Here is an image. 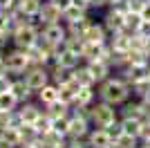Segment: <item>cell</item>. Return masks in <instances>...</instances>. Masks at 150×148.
Instances as JSON below:
<instances>
[{
	"mask_svg": "<svg viewBox=\"0 0 150 148\" xmlns=\"http://www.w3.org/2000/svg\"><path fill=\"white\" fill-rule=\"evenodd\" d=\"M38 41H40V29L34 23H23L11 29V43L20 49H29Z\"/></svg>",
	"mask_w": 150,
	"mask_h": 148,
	"instance_id": "obj_3",
	"label": "cell"
},
{
	"mask_svg": "<svg viewBox=\"0 0 150 148\" xmlns=\"http://www.w3.org/2000/svg\"><path fill=\"white\" fill-rule=\"evenodd\" d=\"M103 27L108 29V34H117V31L125 29V16L119 11H114L112 7H110V11L105 14V18H103Z\"/></svg>",
	"mask_w": 150,
	"mask_h": 148,
	"instance_id": "obj_13",
	"label": "cell"
},
{
	"mask_svg": "<svg viewBox=\"0 0 150 148\" xmlns=\"http://www.w3.org/2000/svg\"><path fill=\"white\" fill-rule=\"evenodd\" d=\"M11 92L16 94V99H18L20 103H25V101H29V97L34 94V90H31V88L27 85V81L20 76V79H13V83H11Z\"/></svg>",
	"mask_w": 150,
	"mask_h": 148,
	"instance_id": "obj_16",
	"label": "cell"
},
{
	"mask_svg": "<svg viewBox=\"0 0 150 148\" xmlns=\"http://www.w3.org/2000/svg\"><path fill=\"white\" fill-rule=\"evenodd\" d=\"M85 65H88V70L92 72V76L96 79V83L105 81L108 76L112 74V65H110V61H105V58H96V61H88Z\"/></svg>",
	"mask_w": 150,
	"mask_h": 148,
	"instance_id": "obj_10",
	"label": "cell"
},
{
	"mask_svg": "<svg viewBox=\"0 0 150 148\" xmlns=\"http://www.w3.org/2000/svg\"><path fill=\"white\" fill-rule=\"evenodd\" d=\"M141 23H144V18H141V14H139V11H128V14H125V29H128V31L137 34L139 27H141Z\"/></svg>",
	"mask_w": 150,
	"mask_h": 148,
	"instance_id": "obj_25",
	"label": "cell"
},
{
	"mask_svg": "<svg viewBox=\"0 0 150 148\" xmlns=\"http://www.w3.org/2000/svg\"><path fill=\"white\" fill-rule=\"evenodd\" d=\"M88 148H114V139L105 128H94L88 132Z\"/></svg>",
	"mask_w": 150,
	"mask_h": 148,
	"instance_id": "obj_7",
	"label": "cell"
},
{
	"mask_svg": "<svg viewBox=\"0 0 150 148\" xmlns=\"http://www.w3.org/2000/svg\"><path fill=\"white\" fill-rule=\"evenodd\" d=\"M96 97H99V94H96L94 85H81L79 90H76V97H74L72 108H90Z\"/></svg>",
	"mask_w": 150,
	"mask_h": 148,
	"instance_id": "obj_11",
	"label": "cell"
},
{
	"mask_svg": "<svg viewBox=\"0 0 150 148\" xmlns=\"http://www.w3.org/2000/svg\"><path fill=\"white\" fill-rule=\"evenodd\" d=\"M61 16H63L61 9H58L52 0H45L36 18L40 20V25H52V23H61Z\"/></svg>",
	"mask_w": 150,
	"mask_h": 148,
	"instance_id": "obj_8",
	"label": "cell"
},
{
	"mask_svg": "<svg viewBox=\"0 0 150 148\" xmlns=\"http://www.w3.org/2000/svg\"><path fill=\"white\" fill-rule=\"evenodd\" d=\"M40 41L45 45H50L52 52L56 54L65 47V41H67V27H63L61 23H52V25H40Z\"/></svg>",
	"mask_w": 150,
	"mask_h": 148,
	"instance_id": "obj_4",
	"label": "cell"
},
{
	"mask_svg": "<svg viewBox=\"0 0 150 148\" xmlns=\"http://www.w3.org/2000/svg\"><path fill=\"white\" fill-rule=\"evenodd\" d=\"M72 74H74V79H76L79 85H96V79L92 76V72L88 70V65H79V68H74Z\"/></svg>",
	"mask_w": 150,
	"mask_h": 148,
	"instance_id": "obj_19",
	"label": "cell"
},
{
	"mask_svg": "<svg viewBox=\"0 0 150 148\" xmlns=\"http://www.w3.org/2000/svg\"><path fill=\"white\" fill-rule=\"evenodd\" d=\"M16 115H18L20 123H34L40 115H43V110L38 108V105L29 103V101H25V103H20V108L16 110Z\"/></svg>",
	"mask_w": 150,
	"mask_h": 148,
	"instance_id": "obj_14",
	"label": "cell"
},
{
	"mask_svg": "<svg viewBox=\"0 0 150 148\" xmlns=\"http://www.w3.org/2000/svg\"><path fill=\"white\" fill-rule=\"evenodd\" d=\"M139 14H141V18H144V20H148V23H150V0H146V2H144V7H141V11H139Z\"/></svg>",
	"mask_w": 150,
	"mask_h": 148,
	"instance_id": "obj_35",
	"label": "cell"
},
{
	"mask_svg": "<svg viewBox=\"0 0 150 148\" xmlns=\"http://www.w3.org/2000/svg\"><path fill=\"white\" fill-rule=\"evenodd\" d=\"M105 2H108V5H112V2H114V0H105Z\"/></svg>",
	"mask_w": 150,
	"mask_h": 148,
	"instance_id": "obj_43",
	"label": "cell"
},
{
	"mask_svg": "<svg viewBox=\"0 0 150 148\" xmlns=\"http://www.w3.org/2000/svg\"><path fill=\"white\" fill-rule=\"evenodd\" d=\"M23 79L27 81V85H29L34 92H38L43 85H47L52 81V74H50V70H47V65H31V68L23 74Z\"/></svg>",
	"mask_w": 150,
	"mask_h": 148,
	"instance_id": "obj_6",
	"label": "cell"
},
{
	"mask_svg": "<svg viewBox=\"0 0 150 148\" xmlns=\"http://www.w3.org/2000/svg\"><path fill=\"white\" fill-rule=\"evenodd\" d=\"M81 18H88V11H83L81 7H76V5H69L61 16V20H65V23H74V20H81Z\"/></svg>",
	"mask_w": 150,
	"mask_h": 148,
	"instance_id": "obj_23",
	"label": "cell"
},
{
	"mask_svg": "<svg viewBox=\"0 0 150 148\" xmlns=\"http://www.w3.org/2000/svg\"><path fill=\"white\" fill-rule=\"evenodd\" d=\"M5 65H7V72L11 74V76H20V74H25L27 70L31 68V61H29V54H27V49H11L9 54L5 56Z\"/></svg>",
	"mask_w": 150,
	"mask_h": 148,
	"instance_id": "obj_5",
	"label": "cell"
},
{
	"mask_svg": "<svg viewBox=\"0 0 150 148\" xmlns=\"http://www.w3.org/2000/svg\"><path fill=\"white\" fill-rule=\"evenodd\" d=\"M40 142H43L45 148H65L67 146V135H63V132H58V130H47V132H43L40 135Z\"/></svg>",
	"mask_w": 150,
	"mask_h": 148,
	"instance_id": "obj_15",
	"label": "cell"
},
{
	"mask_svg": "<svg viewBox=\"0 0 150 148\" xmlns=\"http://www.w3.org/2000/svg\"><path fill=\"white\" fill-rule=\"evenodd\" d=\"M36 94H38V101L43 105H50L58 99V85L56 83H47V85H43Z\"/></svg>",
	"mask_w": 150,
	"mask_h": 148,
	"instance_id": "obj_17",
	"label": "cell"
},
{
	"mask_svg": "<svg viewBox=\"0 0 150 148\" xmlns=\"http://www.w3.org/2000/svg\"><path fill=\"white\" fill-rule=\"evenodd\" d=\"M52 2H54V5H56L58 9H61V11H65V9H67V7L72 5V0H52Z\"/></svg>",
	"mask_w": 150,
	"mask_h": 148,
	"instance_id": "obj_38",
	"label": "cell"
},
{
	"mask_svg": "<svg viewBox=\"0 0 150 148\" xmlns=\"http://www.w3.org/2000/svg\"><path fill=\"white\" fill-rule=\"evenodd\" d=\"M52 130H58L63 135H67V130H69V112L67 115H61V117H52Z\"/></svg>",
	"mask_w": 150,
	"mask_h": 148,
	"instance_id": "obj_28",
	"label": "cell"
},
{
	"mask_svg": "<svg viewBox=\"0 0 150 148\" xmlns=\"http://www.w3.org/2000/svg\"><path fill=\"white\" fill-rule=\"evenodd\" d=\"M108 132H110V137H112V139H117V137H121V135H123V128H121V121H119V119H117V121H112V123H110V126H108Z\"/></svg>",
	"mask_w": 150,
	"mask_h": 148,
	"instance_id": "obj_30",
	"label": "cell"
},
{
	"mask_svg": "<svg viewBox=\"0 0 150 148\" xmlns=\"http://www.w3.org/2000/svg\"><path fill=\"white\" fill-rule=\"evenodd\" d=\"M0 137H5L7 142L16 144V146L20 148V130H18V126H7V128H2L0 130Z\"/></svg>",
	"mask_w": 150,
	"mask_h": 148,
	"instance_id": "obj_27",
	"label": "cell"
},
{
	"mask_svg": "<svg viewBox=\"0 0 150 148\" xmlns=\"http://www.w3.org/2000/svg\"><path fill=\"white\" fill-rule=\"evenodd\" d=\"M0 9H5V11H16V9H18V0H0Z\"/></svg>",
	"mask_w": 150,
	"mask_h": 148,
	"instance_id": "obj_33",
	"label": "cell"
},
{
	"mask_svg": "<svg viewBox=\"0 0 150 148\" xmlns=\"http://www.w3.org/2000/svg\"><path fill=\"white\" fill-rule=\"evenodd\" d=\"M139 34H144L146 38H150V23H148V20H144V23H141V27H139Z\"/></svg>",
	"mask_w": 150,
	"mask_h": 148,
	"instance_id": "obj_37",
	"label": "cell"
},
{
	"mask_svg": "<svg viewBox=\"0 0 150 148\" xmlns=\"http://www.w3.org/2000/svg\"><path fill=\"white\" fill-rule=\"evenodd\" d=\"M0 148H18L16 144H11V142H7L5 137H0Z\"/></svg>",
	"mask_w": 150,
	"mask_h": 148,
	"instance_id": "obj_39",
	"label": "cell"
},
{
	"mask_svg": "<svg viewBox=\"0 0 150 148\" xmlns=\"http://www.w3.org/2000/svg\"><path fill=\"white\" fill-rule=\"evenodd\" d=\"M130 90H132V97H134V99L150 97V79H148V76H144V79H139V81H132Z\"/></svg>",
	"mask_w": 150,
	"mask_h": 148,
	"instance_id": "obj_18",
	"label": "cell"
},
{
	"mask_svg": "<svg viewBox=\"0 0 150 148\" xmlns=\"http://www.w3.org/2000/svg\"><path fill=\"white\" fill-rule=\"evenodd\" d=\"M11 83H13L11 74H5V76H0V94L7 92V90H11Z\"/></svg>",
	"mask_w": 150,
	"mask_h": 148,
	"instance_id": "obj_32",
	"label": "cell"
},
{
	"mask_svg": "<svg viewBox=\"0 0 150 148\" xmlns=\"http://www.w3.org/2000/svg\"><path fill=\"white\" fill-rule=\"evenodd\" d=\"M5 74H9L7 72V65H5V56L0 58V76H5Z\"/></svg>",
	"mask_w": 150,
	"mask_h": 148,
	"instance_id": "obj_41",
	"label": "cell"
},
{
	"mask_svg": "<svg viewBox=\"0 0 150 148\" xmlns=\"http://www.w3.org/2000/svg\"><path fill=\"white\" fill-rule=\"evenodd\" d=\"M101 101L105 103H112V105H123L128 99L132 97V90H130V83L123 79V76H108L105 81L99 83V90H96Z\"/></svg>",
	"mask_w": 150,
	"mask_h": 148,
	"instance_id": "obj_1",
	"label": "cell"
},
{
	"mask_svg": "<svg viewBox=\"0 0 150 148\" xmlns=\"http://www.w3.org/2000/svg\"><path fill=\"white\" fill-rule=\"evenodd\" d=\"M72 5L81 7L83 11H88V9H92V2H90V0H72Z\"/></svg>",
	"mask_w": 150,
	"mask_h": 148,
	"instance_id": "obj_36",
	"label": "cell"
},
{
	"mask_svg": "<svg viewBox=\"0 0 150 148\" xmlns=\"http://www.w3.org/2000/svg\"><path fill=\"white\" fill-rule=\"evenodd\" d=\"M90 20L88 18H81V20H74V23H67V36H79L83 38L85 29H88Z\"/></svg>",
	"mask_w": 150,
	"mask_h": 148,
	"instance_id": "obj_24",
	"label": "cell"
},
{
	"mask_svg": "<svg viewBox=\"0 0 150 148\" xmlns=\"http://www.w3.org/2000/svg\"><path fill=\"white\" fill-rule=\"evenodd\" d=\"M40 7H43V0H18V9L29 18H36Z\"/></svg>",
	"mask_w": 150,
	"mask_h": 148,
	"instance_id": "obj_20",
	"label": "cell"
},
{
	"mask_svg": "<svg viewBox=\"0 0 150 148\" xmlns=\"http://www.w3.org/2000/svg\"><path fill=\"white\" fill-rule=\"evenodd\" d=\"M18 105H20V101L16 99V94H13L11 90H7V92H2V94H0V110L11 112V110H16Z\"/></svg>",
	"mask_w": 150,
	"mask_h": 148,
	"instance_id": "obj_22",
	"label": "cell"
},
{
	"mask_svg": "<svg viewBox=\"0 0 150 148\" xmlns=\"http://www.w3.org/2000/svg\"><path fill=\"white\" fill-rule=\"evenodd\" d=\"M146 54H148V58H150V38H148V45H146Z\"/></svg>",
	"mask_w": 150,
	"mask_h": 148,
	"instance_id": "obj_42",
	"label": "cell"
},
{
	"mask_svg": "<svg viewBox=\"0 0 150 148\" xmlns=\"http://www.w3.org/2000/svg\"><path fill=\"white\" fill-rule=\"evenodd\" d=\"M2 56H5V54H2V49H0V58H2Z\"/></svg>",
	"mask_w": 150,
	"mask_h": 148,
	"instance_id": "obj_44",
	"label": "cell"
},
{
	"mask_svg": "<svg viewBox=\"0 0 150 148\" xmlns=\"http://www.w3.org/2000/svg\"><path fill=\"white\" fill-rule=\"evenodd\" d=\"M23 148H45V146H43V142H40V137H38L36 142H31V144H27V146H23Z\"/></svg>",
	"mask_w": 150,
	"mask_h": 148,
	"instance_id": "obj_40",
	"label": "cell"
},
{
	"mask_svg": "<svg viewBox=\"0 0 150 148\" xmlns=\"http://www.w3.org/2000/svg\"><path fill=\"white\" fill-rule=\"evenodd\" d=\"M108 29L103 27V23H90L85 34H83V41L85 43H105L108 41Z\"/></svg>",
	"mask_w": 150,
	"mask_h": 148,
	"instance_id": "obj_12",
	"label": "cell"
},
{
	"mask_svg": "<svg viewBox=\"0 0 150 148\" xmlns=\"http://www.w3.org/2000/svg\"><path fill=\"white\" fill-rule=\"evenodd\" d=\"M114 148H139V137H132V135H121L114 139Z\"/></svg>",
	"mask_w": 150,
	"mask_h": 148,
	"instance_id": "obj_26",
	"label": "cell"
},
{
	"mask_svg": "<svg viewBox=\"0 0 150 148\" xmlns=\"http://www.w3.org/2000/svg\"><path fill=\"white\" fill-rule=\"evenodd\" d=\"M148 79H150V70H148Z\"/></svg>",
	"mask_w": 150,
	"mask_h": 148,
	"instance_id": "obj_45",
	"label": "cell"
},
{
	"mask_svg": "<svg viewBox=\"0 0 150 148\" xmlns=\"http://www.w3.org/2000/svg\"><path fill=\"white\" fill-rule=\"evenodd\" d=\"M81 61H83V56L76 54V52H72V49H67V47H63L61 52L54 54V63H58V65H63V68H67V70L79 68ZM54 63H52V65H54Z\"/></svg>",
	"mask_w": 150,
	"mask_h": 148,
	"instance_id": "obj_9",
	"label": "cell"
},
{
	"mask_svg": "<svg viewBox=\"0 0 150 148\" xmlns=\"http://www.w3.org/2000/svg\"><path fill=\"white\" fill-rule=\"evenodd\" d=\"M114 9V11H119V14H128V11H132V7H130V0H114L112 5H110Z\"/></svg>",
	"mask_w": 150,
	"mask_h": 148,
	"instance_id": "obj_29",
	"label": "cell"
},
{
	"mask_svg": "<svg viewBox=\"0 0 150 148\" xmlns=\"http://www.w3.org/2000/svg\"><path fill=\"white\" fill-rule=\"evenodd\" d=\"M121 128H123L125 135H132V137H139V128H141V119H134V117H121Z\"/></svg>",
	"mask_w": 150,
	"mask_h": 148,
	"instance_id": "obj_21",
	"label": "cell"
},
{
	"mask_svg": "<svg viewBox=\"0 0 150 148\" xmlns=\"http://www.w3.org/2000/svg\"><path fill=\"white\" fill-rule=\"evenodd\" d=\"M139 139H150V119H144L141 121V128H139Z\"/></svg>",
	"mask_w": 150,
	"mask_h": 148,
	"instance_id": "obj_31",
	"label": "cell"
},
{
	"mask_svg": "<svg viewBox=\"0 0 150 148\" xmlns=\"http://www.w3.org/2000/svg\"><path fill=\"white\" fill-rule=\"evenodd\" d=\"M9 41H11V31L9 29H0V49H5Z\"/></svg>",
	"mask_w": 150,
	"mask_h": 148,
	"instance_id": "obj_34",
	"label": "cell"
},
{
	"mask_svg": "<svg viewBox=\"0 0 150 148\" xmlns=\"http://www.w3.org/2000/svg\"><path fill=\"white\" fill-rule=\"evenodd\" d=\"M119 119V110L117 105L105 103V101H99V103L90 105V123H94L96 128H108L112 121Z\"/></svg>",
	"mask_w": 150,
	"mask_h": 148,
	"instance_id": "obj_2",
	"label": "cell"
}]
</instances>
